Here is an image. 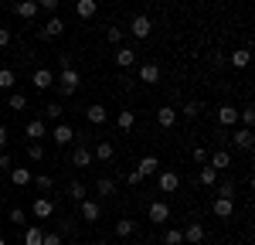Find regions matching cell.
Here are the masks:
<instances>
[{
	"instance_id": "41",
	"label": "cell",
	"mask_w": 255,
	"mask_h": 245,
	"mask_svg": "<svg viewBox=\"0 0 255 245\" xmlns=\"http://www.w3.org/2000/svg\"><path fill=\"white\" fill-rule=\"evenodd\" d=\"M10 222L24 225V222H27V211H24V208H10Z\"/></svg>"
},
{
	"instance_id": "10",
	"label": "cell",
	"mask_w": 255,
	"mask_h": 245,
	"mask_svg": "<svg viewBox=\"0 0 255 245\" xmlns=\"http://www.w3.org/2000/svg\"><path fill=\"white\" fill-rule=\"evenodd\" d=\"M31 215H34V218H51V215H55V204L41 194L38 201H31Z\"/></svg>"
},
{
	"instance_id": "28",
	"label": "cell",
	"mask_w": 255,
	"mask_h": 245,
	"mask_svg": "<svg viewBox=\"0 0 255 245\" xmlns=\"http://www.w3.org/2000/svg\"><path fill=\"white\" fill-rule=\"evenodd\" d=\"M96 191L102 194V198H113V194H116V181H113V177H99Z\"/></svg>"
},
{
	"instance_id": "51",
	"label": "cell",
	"mask_w": 255,
	"mask_h": 245,
	"mask_svg": "<svg viewBox=\"0 0 255 245\" xmlns=\"http://www.w3.org/2000/svg\"><path fill=\"white\" fill-rule=\"evenodd\" d=\"M7 140H10V133H7V126H0V146H7Z\"/></svg>"
},
{
	"instance_id": "21",
	"label": "cell",
	"mask_w": 255,
	"mask_h": 245,
	"mask_svg": "<svg viewBox=\"0 0 255 245\" xmlns=\"http://www.w3.org/2000/svg\"><path fill=\"white\" fill-rule=\"evenodd\" d=\"M89 163H92V150H85V146H75V150H72V167H89Z\"/></svg>"
},
{
	"instance_id": "6",
	"label": "cell",
	"mask_w": 255,
	"mask_h": 245,
	"mask_svg": "<svg viewBox=\"0 0 255 245\" xmlns=\"http://www.w3.org/2000/svg\"><path fill=\"white\" fill-rule=\"evenodd\" d=\"M31 82H34V89H41V92H48V89L55 85V72H51V68H34V75H31Z\"/></svg>"
},
{
	"instance_id": "52",
	"label": "cell",
	"mask_w": 255,
	"mask_h": 245,
	"mask_svg": "<svg viewBox=\"0 0 255 245\" xmlns=\"http://www.w3.org/2000/svg\"><path fill=\"white\" fill-rule=\"evenodd\" d=\"M96 245H109V242H102V239H99V242H96Z\"/></svg>"
},
{
	"instance_id": "16",
	"label": "cell",
	"mask_w": 255,
	"mask_h": 245,
	"mask_svg": "<svg viewBox=\"0 0 255 245\" xmlns=\"http://www.w3.org/2000/svg\"><path fill=\"white\" fill-rule=\"evenodd\" d=\"M197 181L204 184V187H215V184L221 181V177H218V170L211 167V163H201V174H197Z\"/></svg>"
},
{
	"instance_id": "27",
	"label": "cell",
	"mask_w": 255,
	"mask_h": 245,
	"mask_svg": "<svg viewBox=\"0 0 255 245\" xmlns=\"http://www.w3.org/2000/svg\"><path fill=\"white\" fill-rule=\"evenodd\" d=\"M116 126H119V129H123V133H129V129L136 126V116H133L129 109H123V113H119V116H116Z\"/></svg>"
},
{
	"instance_id": "19",
	"label": "cell",
	"mask_w": 255,
	"mask_h": 245,
	"mask_svg": "<svg viewBox=\"0 0 255 245\" xmlns=\"http://www.w3.org/2000/svg\"><path fill=\"white\" fill-rule=\"evenodd\" d=\"M72 136H75V129H72L68 122H58V126H55V143H58V146H68Z\"/></svg>"
},
{
	"instance_id": "14",
	"label": "cell",
	"mask_w": 255,
	"mask_h": 245,
	"mask_svg": "<svg viewBox=\"0 0 255 245\" xmlns=\"http://www.w3.org/2000/svg\"><path fill=\"white\" fill-rule=\"evenodd\" d=\"M157 170H160V160L153 157V153H150V157H143V160H139V167H136V174H139V177H153Z\"/></svg>"
},
{
	"instance_id": "42",
	"label": "cell",
	"mask_w": 255,
	"mask_h": 245,
	"mask_svg": "<svg viewBox=\"0 0 255 245\" xmlns=\"http://www.w3.org/2000/svg\"><path fill=\"white\" fill-rule=\"evenodd\" d=\"M72 232H75V222H72V218H61L58 222V235H72Z\"/></svg>"
},
{
	"instance_id": "49",
	"label": "cell",
	"mask_w": 255,
	"mask_h": 245,
	"mask_svg": "<svg viewBox=\"0 0 255 245\" xmlns=\"http://www.w3.org/2000/svg\"><path fill=\"white\" fill-rule=\"evenodd\" d=\"M0 170H10V153H0Z\"/></svg>"
},
{
	"instance_id": "44",
	"label": "cell",
	"mask_w": 255,
	"mask_h": 245,
	"mask_svg": "<svg viewBox=\"0 0 255 245\" xmlns=\"http://www.w3.org/2000/svg\"><path fill=\"white\" fill-rule=\"evenodd\" d=\"M41 245H61V235H58V232H44Z\"/></svg>"
},
{
	"instance_id": "35",
	"label": "cell",
	"mask_w": 255,
	"mask_h": 245,
	"mask_svg": "<svg viewBox=\"0 0 255 245\" xmlns=\"http://www.w3.org/2000/svg\"><path fill=\"white\" fill-rule=\"evenodd\" d=\"M31 184H34L41 194H44V191H51V184H55V181H51L48 174H34V177H31Z\"/></svg>"
},
{
	"instance_id": "33",
	"label": "cell",
	"mask_w": 255,
	"mask_h": 245,
	"mask_svg": "<svg viewBox=\"0 0 255 245\" xmlns=\"http://www.w3.org/2000/svg\"><path fill=\"white\" fill-rule=\"evenodd\" d=\"M27 136H31V140H41V136H44V120H31L27 122Z\"/></svg>"
},
{
	"instance_id": "12",
	"label": "cell",
	"mask_w": 255,
	"mask_h": 245,
	"mask_svg": "<svg viewBox=\"0 0 255 245\" xmlns=\"http://www.w3.org/2000/svg\"><path fill=\"white\" fill-rule=\"evenodd\" d=\"M157 126H163V129L177 126V109H174V106H160V109H157Z\"/></svg>"
},
{
	"instance_id": "37",
	"label": "cell",
	"mask_w": 255,
	"mask_h": 245,
	"mask_svg": "<svg viewBox=\"0 0 255 245\" xmlns=\"http://www.w3.org/2000/svg\"><path fill=\"white\" fill-rule=\"evenodd\" d=\"M68 198H72V201H82V198H85V184L72 181V184H68Z\"/></svg>"
},
{
	"instance_id": "43",
	"label": "cell",
	"mask_w": 255,
	"mask_h": 245,
	"mask_svg": "<svg viewBox=\"0 0 255 245\" xmlns=\"http://www.w3.org/2000/svg\"><path fill=\"white\" fill-rule=\"evenodd\" d=\"M44 113H48V120H58V116H61V102H48Z\"/></svg>"
},
{
	"instance_id": "53",
	"label": "cell",
	"mask_w": 255,
	"mask_h": 245,
	"mask_svg": "<svg viewBox=\"0 0 255 245\" xmlns=\"http://www.w3.org/2000/svg\"><path fill=\"white\" fill-rule=\"evenodd\" d=\"M133 245H146V242H133Z\"/></svg>"
},
{
	"instance_id": "8",
	"label": "cell",
	"mask_w": 255,
	"mask_h": 245,
	"mask_svg": "<svg viewBox=\"0 0 255 245\" xmlns=\"http://www.w3.org/2000/svg\"><path fill=\"white\" fill-rule=\"evenodd\" d=\"M211 211H215L218 218H232L235 215V198H215Z\"/></svg>"
},
{
	"instance_id": "38",
	"label": "cell",
	"mask_w": 255,
	"mask_h": 245,
	"mask_svg": "<svg viewBox=\"0 0 255 245\" xmlns=\"http://www.w3.org/2000/svg\"><path fill=\"white\" fill-rule=\"evenodd\" d=\"M7 106H10L14 113H20V109H27V96H20V92H14V96L7 99Z\"/></svg>"
},
{
	"instance_id": "2",
	"label": "cell",
	"mask_w": 255,
	"mask_h": 245,
	"mask_svg": "<svg viewBox=\"0 0 255 245\" xmlns=\"http://www.w3.org/2000/svg\"><path fill=\"white\" fill-rule=\"evenodd\" d=\"M129 31H133V38H136V41H146L150 34H153V20H150V14H136L133 24H129Z\"/></svg>"
},
{
	"instance_id": "11",
	"label": "cell",
	"mask_w": 255,
	"mask_h": 245,
	"mask_svg": "<svg viewBox=\"0 0 255 245\" xmlns=\"http://www.w3.org/2000/svg\"><path fill=\"white\" fill-rule=\"evenodd\" d=\"M79 211L85 222H99V215H102V208H99V201H89V198H82L79 201Z\"/></svg>"
},
{
	"instance_id": "48",
	"label": "cell",
	"mask_w": 255,
	"mask_h": 245,
	"mask_svg": "<svg viewBox=\"0 0 255 245\" xmlns=\"http://www.w3.org/2000/svg\"><path fill=\"white\" fill-rule=\"evenodd\" d=\"M7 44H10V31H7V27H0V48H7Z\"/></svg>"
},
{
	"instance_id": "40",
	"label": "cell",
	"mask_w": 255,
	"mask_h": 245,
	"mask_svg": "<svg viewBox=\"0 0 255 245\" xmlns=\"http://www.w3.org/2000/svg\"><path fill=\"white\" fill-rule=\"evenodd\" d=\"M34 3H38V10H44V14H55L61 0H34Z\"/></svg>"
},
{
	"instance_id": "34",
	"label": "cell",
	"mask_w": 255,
	"mask_h": 245,
	"mask_svg": "<svg viewBox=\"0 0 255 245\" xmlns=\"http://www.w3.org/2000/svg\"><path fill=\"white\" fill-rule=\"evenodd\" d=\"M184 242V232H180V228H167V232H163V245H180Z\"/></svg>"
},
{
	"instance_id": "54",
	"label": "cell",
	"mask_w": 255,
	"mask_h": 245,
	"mask_svg": "<svg viewBox=\"0 0 255 245\" xmlns=\"http://www.w3.org/2000/svg\"><path fill=\"white\" fill-rule=\"evenodd\" d=\"M0 245H7V242H3V239H0Z\"/></svg>"
},
{
	"instance_id": "18",
	"label": "cell",
	"mask_w": 255,
	"mask_h": 245,
	"mask_svg": "<svg viewBox=\"0 0 255 245\" xmlns=\"http://www.w3.org/2000/svg\"><path fill=\"white\" fill-rule=\"evenodd\" d=\"M85 120H89V122H106V120H109V113H106L102 102H92V106L85 109Z\"/></svg>"
},
{
	"instance_id": "29",
	"label": "cell",
	"mask_w": 255,
	"mask_h": 245,
	"mask_svg": "<svg viewBox=\"0 0 255 245\" xmlns=\"http://www.w3.org/2000/svg\"><path fill=\"white\" fill-rule=\"evenodd\" d=\"M249 58H252V51H249V48H238V51H232V68H245V65H249Z\"/></svg>"
},
{
	"instance_id": "1",
	"label": "cell",
	"mask_w": 255,
	"mask_h": 245,
	"mask_svg": "<svg viewBox=\"0 0 255 245\" xmlns=\"http://www.w3.org/2000/svg\"><path fill=\"white\" fill-rule=\"evenodd\" d=\"M58 92L61 96H75L79 92V85H82V75H79V68H72V65H61V72H58Z\"/></svg>"
},
{
	"instance_id": "31",
	"label": "cell",
	"mask_w": 255,
	"mask_h": 245,
	"mask_svg": "<svg viewBox=\"0 0 255 245\" xmlns=\"http://www.w3.org/2000/svg\"><path fill=\"white\" fill-rule=\"evenodd\" d=\"M14 82H17L14 68H0V89H14Z\"/></svg>"
},
{
	"instance_id": "30",
	"label": "cell",
	"mask_w": 255,
	"mask_h": 245,
	"mask_svg": "<svg viewBox=\"0 0 255 245\" xmlns=\"http://www.w3.org/2000/svg\"><path fill=\"white\" fill-rule=\"evenodd\" d=\"M41 239H44V232H41L38 225L24 228V245H41Z\"/></svg>"
},
{
	"instance_id": "13",
	"label": "cell",
	"mask_w": 255,
	"mask_h": 245,
	"mask_svg": "<svg viewBox=\"0 0 255 245\" xmlns=\"http://www.w3.org/2000/svg\"><path fill=\"white\" fill-rule=\"evenodd\" d=\"M75 14H79L82 20H92L99 14V0H79V3H75Z\"/></svg>"
},
{
	"instance_id": "7",
	"label": "cell",
	"mask_w": 255,
	"mask_h": 245,
	"mask_svg": "<svg viewBox=\"0 0 255 245\" xmlns=\"http://www.w3.org/2000/svg\"><path fill=\"white\" fill-rule=\"evenodd\" d=\"M180 232H184V242H191V245H201V242H204V235H208L201 222H191L187 228H180Z\"/></svg>"
},
{
	"instance_id": "20",
	"label": "cell",
	"mask_w": 255,
	"mask_h": 245,
	"mask_svg": "<svg viewBox=\"0 0 255 245\" xmlns=\"http://www.w3.org/2000/svg\"><path fill=\"white\" fill-rule=\"evenodd\" d=\"M14 14H20L24 20L38 17V3H34V0H20V3H14Z\"/></svg>"
},
{
	"instance_id": "46",
	"label": "cell",
	"mask_w": 255,
	"mask_h": 245,
	"mask_svg": "<svg viewBox=\"0 0 255 245\" xmlns=\"http://www.w3.org/2000/svg\"><path fill=\"white\" fill-rule=\"evenodd\" d=\"M106 38L113 41V44H123V31H119V27H109V31H106Z\"/></svg>"
},
{
	"instance_id": "39",
	"label": "cell",
	"mask_w": 255,
	"mask_h": 245,
	"mask_svg": "<svg viewBox=\"0 0 255 245\" xmlns=\"http://www.w3.org/2000/svg\"><path fill=\"white\" fill-rule=\"evenodd\" d=\"M27 157H31V160H44V146H41V140H34L31 146H27Z\"/></svg>"
},
{
	"instance_id": "36",
	"label": "cell",
	"mask_w": 255,
	"mask_h": 245,
	"mask_svg": "<svg viewBox=\"0 0 255 245\" xmlns=\"http://www.w3.org/2000/svg\"><path fill=\"white\" fill-rule=\"evenodd\" d=\"M218 198H235V181H218Z\"/></svg>"
},
{
	"instance_id": "17",
	"label": "cell",
	"mask_w": 255,
	"mask_h": 245,
	"mask_svg": "<svg viewBox=\"0 0 255 245\" xmlns=\"http://www.w3.org/2000/svg\"><path fill=\"white\" fill-rule=\"evenodd\" d=\"M116 65H119V68H133V65H136V51L123 44V48L116 51Z\"/></svg>"
},
{
	"instance_id": "24",
	"label": "cell",
	"mask_w": 255,
	"mask_h": 245,
	"mask_svg": "<svg viewBox=\"0 0 255 245\" xmlns=\"http://www.w3.org/2000/svg\"><path fill=\"white\" fill-rule=\"evenodd\" d=\"M252 143H255V136H252V129H235V146L238 150H252Z\"/></svg>"
},
{
	"instance_id": "47",
	"label": "cell",
	"mask_w": 255,
	"mask_h": 245,
	"mask_svg": "<svg viewBox=\"0 0 255 245\" xmlns=\"http://www.w3.org/2000/svg\"><path fill=\"white\" fill-rule=\"evenodd\" d=\"M191 157H194L197 163H208V150H201V146H197V150H191Z\"/></svg>"
},
{
	"instance_id": "4",
	"label": "cell",
	"mask_w": 255,
	"mask_h": 245,
	"mask_svg": "<svg viewBox=\"0 0 255 245\" xmlns=\"http://www.w3.org/2000/svg\"><path fill=\"white\" fill-rule=\"evenodd\" d=\"M146 215H150V225H167V218H170V204L167 201H153L150 208H146Z\"/></svg>"
},
{
	"instance_id": "15",
	"label": "cell",
	"mask_w": 255,
	"mask_h": 245,
	"mask_svg": "<svg viewBox=\"0 0 255 245\" xmlns=\"http://www.w3.org/2000/svg\"><path fill=\"white\" fill-rule=\"evenodd\" d=\"M208 163H211L215 170H225V167L232 163V153H228V150H211V153H208Z\"/></svg>"
},
{
	"instance_id": "45",
	"label": "cell",
	"mask_w": 255,
	"mask_h": 245,
	"mask_svg": "<svg viewBox=\"0 0 255 245\" xmlns=\"http://www.w3.org/2000/svg\"><path fill=\"white\" fill-rule=\"evenodd\" d=\"M197 113H201V106H197V102H184V116H187V120H194Z\"/></svg>"
},
{
	"instance_id": "3",
	"label": "cell",
	"mask_w": 255,
	"mask_h": 245,
	"mask_svg": "<svg viewBox=\"0 0 255 245\" xmlns=\"http://www.w3.org/2000/svg\"><path fill=\"white\" fill-rule=\"evenodd\" d=\"M61 34H65V20L51 14V17L44 20V27H41L38 38H41V41H51V38H61Z\"/></svg>"
},
{
	"instance_id": "50",
	"label": "cell",
	"mask_w": 255,
	"mask_h": 245,
	"mask_svg": "<svg viewBox=\"0 0 255 245\" xmlns=\"http://www.w3.org/2000/svg\"><path fill=\"white\" fill-rule=\"evenodd\" d=\"M139 181H143V177H139L136 170H133V174H126V184H133V187H136V184H139Z\"/></svg>"
},
{
	"instance_id": "22",
	"label": "cell",
	"mask_w": 255,
	"mask_h": 245,
	"mask_svg": "<svg viewBox=\"0 0 255 245\" xmlns=\"http://www.w3.org/2000/svg\"><path fill=\"white\" fill-rule=\"evenodd\" d=\"M96 157H99L102 163H106V160H113V157H116V146H113L109 140H102V143L96 146V150H92V160H96Z\"/></svg>"
},
{
	"instance_id": "25",
	"label": "cell",
	"mask_w": 255,
	"mask_h": 245,
	"mask_svg": "<svg viewBox=\"0 0 255 245\" xmlns=\"http://www.w3.org/2000/svg\"><path fill=\"white\" fill-rule=\"evenodd\" d=\"M116 235H119V239L136 235V222H133V218H119V222H116Z\"/></svg>"
},
{
	"instance_id": "32",
	"label": "cell",
	"mask_w": 255,
	"mask_h": 245,
	"mask_svg": "<svg viewBox=\"0 0 255 245\" xmlns=\"http://www.w3.org/2000/svg\"><path fill=\"white\" fill-rule=\"evenodd\" d=\"M238 122H242L245 129H252V126H255V109H252V106H245V109L238 113Z\"/></svg>"
},
{
	"instance_id": "9",
	"label": "cell",
	"mask_w": 255,
	"mask_h": 245,
	"mask_svg": "<svg viewBox=\"0 0 255 245\" xmlns=\"http://www.w3.org/2000/svg\"><path fill=\"white\" fill-rule=\"evenodd\" d=\"M139 82H146V85H153V82H160V65L157 61H146V65H139Z\"/></svg>"
},
{
	"instance_id": "26",
	"label": "cell",
	"mask_w": 255,
	"mask_h": 245,
	"mask_svg": "<svg viewBox=\"0 0 255 245\" xmlns=\"http://www.w3.org/2000/svg\"><path fill=\"white\" fill-rule=\"evenodd\" d=\"M31 177H34V174H31L27 167H14V170H10V181L17 184V187H27V184H31Z\"/></svg>"
},
{
	"instance_id": "23",
	"label": "cell",
	"mask_w": 255,
	"mask_h": 245,
	"mask_svg": "<svg viewBox=\"0 0 255 245\" xmlns=\"http://www.w3.org/2000/svg\"><path fill=\"white\" fill-rule=\"evenodd\" d=\"M218 122H221V126H235L238 122V109L235 106H221V109H218Z\"/></svg>"
},
{
	"instance_id": "5",
	"label": "cell",
	"mask_w": 255,
	"mask_h": 245,
	"mask_svg": "<svg viewBox=\"0 0 255 245\" xmlns=\"http://www.w3.org/2000/svg\"><path fill=\"white\" fill-rule=\"evenodd\" d=\"M157 184L163 194H174L177 187H180V177H177L174 170H157Z\"/></svg>"
}]
</instances>
